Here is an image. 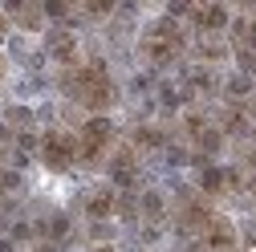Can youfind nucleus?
<instances>
[{
    "instance_id": "f3484780",
    "label": "nucleus",
    "mask_w": 256,
    "mask_h": 252,
    "mask_svg": "<svg viewBox=\"0 0 256 252\" xmlns=\"http://www.w3.org/2000/svg\"><path fill=\"white\" fill-rule=\"evenodd\" d=\"M200 57H208V61H220V57H224V45H216V41H204V45H200Z\"/></svg>"
},
{
    "instance_id": "6ab92c4d",
    "label": "nucleus",
    "mask_w": 256,
    "mask_h": 252,
    "mask_svg": "<svg viewBox=\"0 0 256 252\" xmlns=\"http://www.w3.org/2000/svg\"><path fill=\"white\" fill-rule=\"evenodd\" d=\"M41 12H45V16H66L70 4H57V0H53V4H41Z\"/></svg>"
},
{
    "instance_id": "f03ea898",
    "label": "nucleus",
    "mask_w": 256,
    "mask_h": 252,
    "mask_svg": "<svg viewBox=\"0 0 256 252\" xmlns=\"http://www.w3.org/2000/svg\"><path fill=\"white\" fill-rule=\"evenodd\" d=\"M142 53H146V61H154V66H171V61L183 53V28L171 16L154 20L146 28V37H142Z\"/></svg>"
},
{
    "instance_id": "0eeeda50",
    "label": "nucleus",
    "mask_w": 256,
    "mask_h": 252,
    "mask_svg": "<svg viewBox=\"0 0 256 252\" xmlns=\"http://www.w3.org/2000/svg\"><path fill=\"white\" fill-rule=\"evenodd\" d=\"M204 244H208L212 252H228V248L236 244V228L228 224V220H220V216H212V224L204 228Z\"/></svg>"
},
{
    "instance_id": "dca6fc26",
    "label": "nucleus",
    "mask_w": 256,
    "mask_h": 252,
    "mask_svg": "<svg viewBox=\"0 0 256 252\" xmlns=\"http://www.w3.org/2000/svg\"><path fill=\"white\" fill-rule=\"evenodd\" d=\"M163 142V134L150 130V126H142V130H134V146H158Z\"/></svg>"
},
{
    "instance_id": "4468645a",
    "label": "nucleus",
    "mask_w": 256,
    "mask_h": 252,
    "mask_svg": "<svg viewBox=\"0 0 256 252\" xmlns=\"http://www.w3.org/2000/svg\"><path fill=\"white\" fill-rule=\"evenodd\" d=\"M220 142H224V134H220V130H212V126H208L204 134H196V146H200V150H208V154H216V150H220Z\"/></svg>"
},
{
    "instance_id": "20e7f679",
    "label": "nucleus",
    "mask_w": 256,
    "mask_h": 252,
    "mask_svg": "<svg viewBox=\"0 0 256 252\" xmlns=\"http://www.w3.org/2000/svg\"><path fill=\"white\" fill-rule=\"evenodd\" d=\"M74 159H78V138H74V134L49 130V134L41 138V163H45L49 171H66V167H74Z\"/></svg>"
},
{
    "instance_id": "1a4fd4ad",
    "label": "nucleus",
    "mask_w": 256,
    "mask_h": 252,
    "mask_svg": "<svg viewBox=\"0 0 256 252\" xmlns=\"http://www.w3.org/2000/svg\"><path fill=\"white\" fill-rule=\"evenodd\" d=\"M110 175H114V183L130 187V183H134V154H130V150H122L118 159L110 163Z\"/></svg>"
},
{
    "instance_id": "9b49d317",
    "label": "nucleus",
    "mask_w": 256,
    "mask_h": 252,
    "mask_svg": "<svg viewBox=\"0 0 256 252\" xmlns=\"http://www.w3.org/2000/svg\"><path fill=\"white\" fill-rule=\"evenodd\" d=\"M224 130H232V134H244V130H248L244 106H228V114H224Z\"/></svg>"
},
{
    "instance_id": "9d476101",
    "label": "nucleus",
    "mask_w": 256,
    "mask_h": 252,
    "mask_svg": "<svg viewBox=\"0 0 256 252\" xmlns=\"http://www.w3.org/2000/svg\"><path fill=\"white\" fill-rule=\"evenodd\" d=\"M224 183H228V171H220V167H204V171H200V192L220 196V192H224Z\"/></svg>"
},
{
    "instance_id": "7ed1b4c3",
    "label": "nucleus",
    "mask_w": 256,
    "mask_h": 252,
    "mask_svg": "<svg viewBox=\"0 0 256 252\" xmlns=\"http://www.w3.org/2000/svg\"><path fill=\"white\" fill-rule=\"evenodd\" d=\"M110 142H114V122H110L106 114H94V118L82 126V134H78V159L98 163Z\"/></svg>"
},
{
    "instance_id": "f257e3e1",
    "label": "nucleus",
    "mask_w": 256,
    "mask_h": 252,
    "mask_svg": "<svg viewBox=\"0 0 256 252\" xmlns=\"http://www.w3.org/2000/svg\"><path fill=\"white\" fill-rule=\"evenodd\" d=\"M61 86H66L74 102H82L94 114H106V106L114 102V82L106 74V61H98V57L86 61V66H70L61 74Z\"/></svg>"
},
{
    "instance_id": "ddd939ff",
    "label": "nucleus",
    "mask_w": 256,
    "mask_h": 252,
    "mask_svg": "<svg viewBox=\"0 0 256 252\" xmlns=\"http://www.w3.org/2000/svg\"><path fill=\"white\" fill-rule=\"evenodd\" d=\"M37 232H41V236H49V240H66V232H70V220H66V216H53L49 224H41Z\"/></svg>"
},
{
    "instance_id": "39448f33",
    "label": "nucleus",
    "mask_w": 256,
    "mask_h": 252,
    "mask_svg": "<svg viewBox=\"0 0 256 252\" xmlns=\"http://www.w3.org/2000/svg\"><path fill=\"white\" fill-rule=\"evenodd\" d=\"M45 49H49V57L53 61H61V66H78V37L74 33H66V28H53V33L45 37Z\"/></svg>"
},
{
    "instance_id": "aec40b11",
    "label": "nucleus",
    "mask_w": 256,
    "mask_h": 252,
    "mask_svg": "<svg viewBox=\"0 0 256 252\" xmlns=\"http://www.w3.org/2000/svg\"><path fill=\"white\" fill-rule=\"evenodd\" d=\"M248 167H252V171H256V150H248Z\"/></svg>"
},
{
    "instance_id": "f8f14e48",
    "label": "nucleus",
    "mask_w": 256,
    "mask_h": 252,
    "mask_svg": "<svg viewBox=\"0 0 256 252\" xmlns=\"http://www.w3.org/2000/svg\"><path fill=\"white\" fill-rule=\"evenodd\" d=\"M138 212H142L146 220H158V216H163V196H158V192H146V196L138 200Z\"/></svg>"
},
{
    "instance_id": "6e6552de",
    "label": "nucleus",
    "mask_w": 256,
    "mask_h": 252,
    "mask_svg": "<svg viewBox=\"0 0 256 252\" xmlns=\"http://www.w3.org/2000/svg\"><path fill=\"white\" fill-rule=\"evenodd\" d=\"M114 212H118V196H114V192H94V196L86 200V216L98 220V224H102V220H110Z\"/></svg>"
},
{
    "instance_id": "a211bd4d",
    "label": "nucleus",
    "mask_w": 256,
    "mask_h": 252,
    "mask_svg": "<svg viewBox=\"0 0 256 252\" xmlns=\"http://www.w3.org/2000/svg\"><path fill=\"white\" fill-rule=\"evenodd\" d=\"M110 8H114V4H102V0H94V4H86L82 12H90V16H106Z\"/></svg>"
},
{
    "instance_id": "423d86ee",
    "label": "nucleus",
    "mask_w": 256,
    "mask_h": 252,
    "mask_svg": "<svg viewBox=\"0 0 256 252\" xmlns=\"http://www.w3.org/2000/svg\"><path fill=\"white\" fill-rule=\"evenodd\" d=\"M191 20H196L200 33H220V28H228V8L224 4H204V8H191Z\"/></svg>"
},
{
    "instance_id": "2eb2a0df",
    "label": "nucleus",
    "mask_w": 256,
    "mask_h": 252,
    "mask_svg": "<svg viewBox=\"0 0 256 252\" xmlns=\"http://www.w3.org/2000/svg\"><path fill=\"white\" fill-rule=\"evenodd\" d=\"M228 94H232V102H236V98H248V94H252V78H248V74H236V78L228 82Z\"/></svg>"
}]
</instances>
